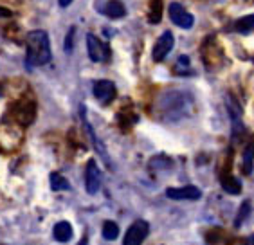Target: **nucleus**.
Returning a JSON list of instances; mask_svg holds the SVG:
<instances>
[{
  "label": "nucleus",
  "instance_id": "1",
  "mask_svg": "<svg viewBox=\"0 0 254 245\" xmlns=\"http://www.w3.org/2000/svg\"><path fill=\"white\" fill-rule=\"evenodd\" d=\"M51 60V42L45 31H31L27 35V65H45Z\"/></svg>",
  "mask_w": 254,
  "mask_h": 245
},
{
  "label": "nucleus",
  "instance_id": "2",
  "mask_svg": "<svg viewBox=\"0 0 254 245\" xmlns=\"http://www.w3.org/2000/svg\"><path fill=\"white\" fill-rule=\"evenodd\" d=\"M150 233V224L146 220H135L128 227L127 235L123 238V245H142Z\"/></svg>",
  "mask_w": 254,
  "mask_h": 245
},
{
  "label": "nucleus",
  "instance_id": "3",
  "mask_svg": "<svg viewBox=\"0 0 254 245\" xmlns=\"http://www.w3.org/2000/svg\"><path fill=\"white\" fill-rule=\"evenodd\" d=\"M168 13H170L171 22H173L175 25H179V27H182V29H190V27H193V24H195V18H193V15H191V13H188V11L184 9L181 4H177V2L170 4V7H168Z\"/></svg>",
  "mask_w": 254,
  "mask_h": 245
},
{
  "label": "nucleus",
  "instance_id": "4",
  "mask_svg": "<svg viewBox=\"0 0 254 245\" xmlns=\"http://www.w3.org/2000/svg\"><path fill=\"white\" fill-rule=\"evenodd\" d=\"M99 186H101V173H99V168L96 164V161H88L87 162V172H85V187H87L88 195H96L99 191Z\"/></svg>",
  "mask_w": 254,
  "mask_h": 245
},
{
  "label": "nucleus",
  "instance_id": "5",
  "mask_svg": "<svg viewBox=\"0 0 254 245\" xmlns=\"http://www.w3.org/2000/svg\"><path fill=\"white\" fill-rule=\"evenodd\" d=\"M173 44H175L173 35H171L170 31H164V33L159 36L155 47H153V51H152L153 60H155V61H162V60H164L168 54H170V51L173 49Z\"/></svg>",
  "mask_w": 254,
  "mask_h": 245
},
{
  "label": "nucleus",
  "instance_id": "6",
  "mask_svg": "<svg viewBox=\"0 0 254 245\" xmlns=\"http://www.w3.org/2000/svg\"><path fill=\"white\" fill-rule=\"evenodd\" d=\"M166 196L171 200H198L202 191L196 186H184V187H168Z\"/></svg>",
  "mask_w": 254,
  "mask_h": 245
},
{
  "label": "nucleus",
  "instance_id": "7",
  "mask_svg": "<svg viewBox=\"0 0 254 245\" xmlns=\"http://www.w3.org/2000/svg\"><path fill=\"white\" fill-rule=\"evenodd\" d=\"M87 51H88V58L99 63V61H105L108 58V51L107 47L101 44V40L96 38L92 33L87 35Z\"/></svg>",
  "mask_w": 254,
  "mask_h": 245
},
{
  "label": "nucleus",
  "instance_id": "8",
  "mask_svg": "<svg viewBox=\"0 0 254 245\" xmlns=\"http://www.w3.org/2000/svg\"><path fill=\"white\" fill-rule=\"evenodd\" d=\"M94 96L99 103H110L116 98V85L108 79H99L94 83Z\"/></svg>",
  "mask_w": 254,
  "mask_h": 245
},
{
  "label": "nucleus",
  "instance_id": "9",
  "mask_svg": "<svg viewBox=\"0 0 254 245\" xmlns=\"http://www.w3.org/2000/svg\"><path fill=\"white\" fill-rule=\"evenodd\" d=\"M79 118H81V121H83V126H85V130H87V133H88V137H90V141H92V144H94V148L98 150V153L101 155L103 159H105V162H110L108 161V155H107V150H105V146L101 144V141L98 139V135H96V132H94V128H92V124L88 122V119H87V110H85V107L81 105L79 107Z\"/></svg>",
  "mask_w": 254,
  "mask_h": 245
},
{
  "label": "nucleus",
  "instance_id": "10",
  "mask_svg": "<svg viewBox=\"0 0 254 245\" xmlns=\"http://www.w3.org/2000/svg\"><path fill=\"white\" fill-rule=\"evenodd\" d=\"M54 240L60 242V244H67L70 238H72V227L68 222H58L53 229Z\"/></svg>",
  "mask_w": 254,
  "mask_h": 245
},
{
  "label": "nucleus",
  "instance_id": "11",
  "mask_svg": "<svg viewBox=\"0 0 254 245\" xmlns=\"http://www.w3.org/2000/svg\"><path fill=\"white\" fill-rule=\"evenodd\" d=\"M103 13L110 16V18H123V16L127 15V9H125V4H123L121 0H108Z\"/></svg>",
  "mask_w": 254,
  "mask_h": 245
},
{
  "label": "nucleus",
  "instance_id": "12",
  "mask_svg": "<svg viewBox=\"0 0 254 245\" xmlns=\"http://www.w3.org/2000/svg\"><path fill=\"white\" fill-rule=\"evenodd\" d=\"M220 184H222V189L231 193V195H238V193L242 191V184H240V181L236 177H231V175L222 177Z\"/></svg>",
  "mask_w": 254,
  "mask_h": 245
},
{
  "label": "nucleus",
  "instance_id": "13",
  "mask_svg": "<svg viewBox=\"0 0 254 245\" xmlns=\"http://www.w3.org/2000/svg\"><path fill=\"white\" fill-rule=\"evenodd\" d=\"M235 29L238 31V33H244V35H249V33H253V31H254V15L242 16L240 20H236Z\"/></svg>",
  "mask_w": 254,
  "mask_h": 245
},
{
  "label": "nucleus",
  "instance_id": "14",
  "mask_svg": "<svg viewBox=\"0 0 254 245\" xmlns=\"http://www.w3.org/2000/svg\"><path fill=\"white\" fill-rule=\"evenodd\" d=\"M118 236H119V227L116 222L107 220L103 224V238H105V240L112 242V240H116Z\"/></svg>",
  "mask_w": 254,
  "mask_h": 245
},
{
  "label": "nucleus",
  "instance_id": "15",
  "mask_svg": "<svg viewBox=\"0 0 254 245\" xmlns=\"http://www.w3.org/2000/svg\"><path fill=\"white\" fill-rule=\"evenodd\" d=\"M51 189L53 191H62V189H70V184L64 175L60 173H51Z\"/></svg>",
  "mask_w": 254,
  "mask_h": 245
},
{
  "label": "nucleus",
  "instance_id": "16",
  "mask_svg": "<svg viewBox=\"0 0 254 245\" xmlns=\"http://www.w3.org/2000/svg\"><path fill=\"white\" fill-rule=\"evenodd\" d=\"M253 159H254V141L245 148L244 152V173H247V175L253 173Z\"/></svg>",
  "mask_w": 254,
  "mask_h": 245
},
{
  "label": "nucleus",
  "instance_id": "17",
  "mask_svg": "<svg viewBox=\"0 0 254 245\" xmlns=\"http://www.w3.org/2000/svg\"><path fill=\"white\" fill-rule=\"evenodd\" d=\"M162 16V2L161 0H153L152 2V11H150V22L152 24H159Z\"/></svg>",
  "mask_w": 254,
  "mask_h": 245
},
{
  "label": "nucleus",
  "instance_id": "18",
  "mask_svg": "<svg viewBox=\"0 0 254 245\" xmlns=\"http://www.w3.org/2000/svg\"><path fill=\"white\" fill-rule=\"evenodd\" d=\"M249 211H251V204H249V202H244V204H242V207H240L238 216H236V220H235V226L236 227L242 226V222L245 220V216L249 215Z\"/></svg>",
  "mask_w": 254,
  "mask_h": 245
},
{
  "label": "nucleus",
  "instance_id": "19",
  "mask_svg": "<svg viewBox=\"0 0 254 245\" xmlns=\"http://www.w3.org/2000/svg\"><path fill=\"white\" fill-rule=\"evenodd\" d=\"M74 35H76V27H70L67 33V42H65V51L70 53L72 51V44H74Z\"/></svg>",
  "mask_w": 254,
  "mask_h": 245
},
{
  "label": "nucleus",
  "instance_id": "20",
  "mask_svg": "<svg viewBox=\"0 0 254 245\" xmlns=\"http://www.w3.org/2000/svg\"><path fill=\"white\" fill-rule=\"evenodd\" d=\"M58 4L62 5V7H67V5L72 4V0H58Z\"/></svg>",
  "mask_w": 254,
  "mask_h": 245
},
{
  "label": "nucleus",
  "instance_id": "21",
  "mask_svg": "<svg viewBox=\"0 0 254 245\" xmlns=\"http://www.w3.org/2000/svg\"><path fill=\"white\" fill-rule=\"evenodd\" d=\"M11 11H7L5 7H0V16H9Z\"/></svg>",
  "mask_w": 254,
  "mask_h": 245
},
{
  "label": "nucleus",
  "instance_id": "22",
  "mask_svg": "<svg viewBox=\"0 0 254 245\" xmlns=\"http://www.w3.org/2000/svg\"><path fill=\"white\" fill-rule=\"evenodd\" d=\"M247 242H249L251 245H254V235H251V238H249V240H247Z\"/></svg>",
  "mask_w": 254,
  "mask_h": 245
},
{
  "label": "nucleus",
  "instance_id": "23",
  "mask_svg": "<svg viewBox=\"0 0 254 245\" xmlns=\"http://www.w3.org/2000/svg\"><path fill=\"white\" fill-rule=\"evenodd\" d=\"M245 245H251V244H249V242H247V244H245Z\"/></svg>",
  "mask_w": 254,
  "mask_h": 245
}]
</instances>
